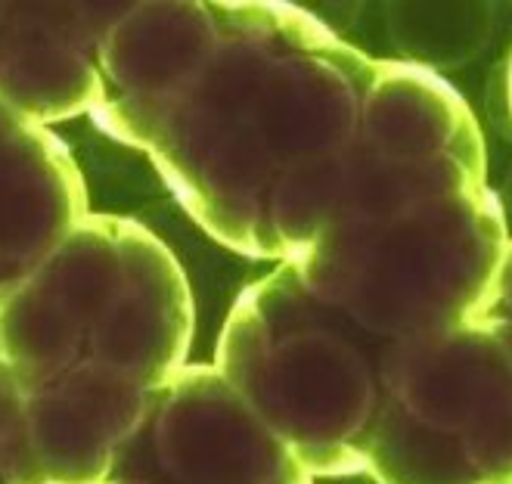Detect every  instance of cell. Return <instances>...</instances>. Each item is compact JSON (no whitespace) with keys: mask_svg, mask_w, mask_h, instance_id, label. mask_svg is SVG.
<instances>
[{"mask_svg":"<svg viewBox=\"0 0 512 484\" xmlns=\"http://www.w3.org/2000/svg\"><path fill=\"white\" fill-rule=\"evenodd\" d=\"M466 323H472L481 332H488V336L503 348V354L512 360V242H506V252L500 258L497 274Z\"/></svg>","mask_w":512,"mask_h":484,"instance_id":"cell-4","label":"cell"},{"mask_svg":"<svg viewBox=\"0 0 512 484\" xmlns=\"http://www.w3.org/2000/svg\"><path fill=\"white\" fill-rule=\"evenodd\" d=\"M509 103H512V75H509Z\"/></svg>","mask_w":512,"mask_h":484,"instance_id":"cell-5","label":"cell"},{"mask_svg":"<svg viewBox=\"0 0 512 484\" xmlns=\"http://www.w3.org/2000/svg\"><path fill=\"white\" fill-rule=\"evenodd\" d=\"M364 469L379 484H512V360L488 332L385 342Z\"/></svg>","mask_w":512,"mask_h":484,"instance_id":"cell-2","label":"cell"},{"mask_svg":"<svg viewBox=\"0 0 512 484\" xmlns=\"http://www.w3.org/2000/svg\"><path fill=\"white\" fill-rule=\"evenodd\" d=\"M506 252L503 215L475 187L373 224H329L314 246L311 289L379 342L469 320Z\"/></svg>","mask_w":512,"mask_h":484,"instance_id":"cell-1","label":"cell"},{"mask_svg":"<svg viewBox=\"0 0 512 484\" xmlns=\"http://www.w3.org/2000/svg\"><path fill=\"white\" fill-rule=\"evenodd\" d=\"M109 478L137 484H308L289 447L227 379L193 376L146 407ZM106 478V481H109Z\"/></svg>","mask_w":512,"mask_h":484,"instance_id":"cell-3","label":"cell"}]
</instances>
